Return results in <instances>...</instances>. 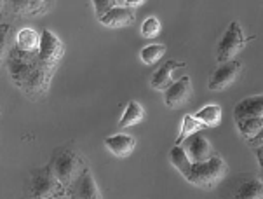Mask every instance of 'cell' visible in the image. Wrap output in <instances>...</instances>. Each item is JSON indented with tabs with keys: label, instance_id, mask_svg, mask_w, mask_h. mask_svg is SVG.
Listing matches in <instances>:
<instances>
[{
	"label": "cell",
	"instance_id": "1",
	"mask_svg": "<svg viewBox=\"0 0 263 199\" xmlns=\"http://www.w3.org/2000/svg\"><path fill=\"white\" fill-rule=\"evenodd\" d=\"M11 81L28 96L30 100L39 101L46 98L54 74L47 72L44 66H40L35 56H26L12 49L6 60Z\"/></svg>",
	"mask_w": 263,
	"mask_h": 199
},
{
	"label": "cell",
	"instance_id": "2",
	"mask_svg": "<svg viewBox=\"0 0 263 199\" xmlns=\"http://www.w3.org/2000/svg\"><path fill=\"white\" fill-rule=\"evenodd\" d=\"M47 166L52 171V175L56 176L58 182L63 185L65 189H68L84 171L89 170V162L86 156H82L70 143L61 145V147L52 150Z\"/></svg>",
	"mask_w": 263,
	"mask_h": 199
},
{
	"label": "cell",
	"instance_id": "3",
	"mask_svg": "<svg viewBox=\"0 0 263 199\" xmlns=\"http://www.w3.org/2000/svg\"><path fill=\"white\" fill-rule=\"evenodd\" d=\"M229 173V165L220 154H215L211 159L200 165H190L189 171L183 175V178L189 184L200 187L204 191H213L220 182H223Z\"/></svg>",
	"mask_w": 263,
	"mask_h": 199
},
{
	"label": "cell",
	"instance_id": "4",
	"mask_svg": "<svg viewBox=\"0 0 263 199\" xmlns=\"http://www.w3.org/2000/svg\"><path fill=\"white\" fill-rule=\"evenodd\" d=\"M66 196V189L56 180L49 166L30 171L25 182V199H60Z\"/></svg>",
	"mask_w": 263,
	"mask_h": 199
},
{
	"label": "cell",
	"instance_id": "5",
	"mask_svg": "<svg viewBox=\"0 0 263 199\" xmlns=\"http://www.w3.org/2000/svg\"><path fill=\"white\" fill-rule=\"evenodd\" d=\"M65 58V44L60 41L56 33L51 30H42L40 33V49L39 55L35 56L37 63L51 74H56L58 66H60L61 60Z\"/></svg>",
	"mask_w": 263,
	"mask_h": 199
},
{
	"label": "cell",
	"instance_id": "6",
	"mask_svg": "<svg viewBox=\"0 0 263 199\" xmlns=\"http://www.w3.org/2000/svg\"><path fill=\"white\" fill-rule=\"evenodd\" d=\"M255 37H246L242 32V26L237 21H232L223 39L218 44V61L220 65L229 63V61L237 58V55L244 47L248 46V42H251Z\"/></svg>",
	"mask_w": 263,
	"mask_h": 199
},
{
	"label": "cell",
	"instance_id": "7",
	"mask_svg": "<svg viewBox=\"0 0 263 199\" xmlns=\"http://www.w3.org/2000/svg\"><path fill=\"white\" fill-rule=\"evenodd\" d=\"M180 147L185 150L186 157H189V161L192 165L206 162L208 159H211L216 154L211 145V141H209L202 133H195V135L189 136Z\"/></svg>",
	"mask_w": 263,
	"mask_h": 199
},
{
	"label": "cell",
	"instance_id": "8",
	"mask_svg": "<svg viewBox=\"0 0 263 199\" xmlns=\"http://www.w3.org/2000/svg\"><path fill=\"white\" fill-rule=\"evenodd\" d=\"M242 61L232 60L229 63H223L216 68V72L213 74L211 81H209V89L211 91H225L230 86H234L239 81L240 74H242Z\"/></svg>",
	"mask_w": 263,
	"mask_h": 199
},
{
	"label": "cell",
	"instance_id": "9",
	"mask_svg": "<svg viewBox=\"0 0 263 199\" xmlns=\"http://www.w3.org/2000/svg\"><path fill=\"white\" fill-rule=\"evenodd\" d=\"M66 199H103L91 168L84 171L75 182L66 189Z\"/></svg>",
	"mask_w": 263,
	"mask_h": 199
},
{
	"label": "cell",
	"instance_id": "10",
	"mask_svg": "<svg viewBox=\"0 0 263 199\" xmlns=\"http://www.w3.org/2000/svg\"><path fill=\"white\" fill-rule=\"evenodd\" d=\"M192 95H194V89H192V79L189 75H183V77L175 81L166 91H164V103H166V107L171 110L181 108L190 101Z\"/></svg>",
	"mask_w": 263,
	"mask_h": 199
},
{
	"label": "cell",
	"instance_id": "11",
	"mask_svg": "<svg viewBox=\"0 0 263 199\" xmlns=\"http://www.w3.org/2000/svg\"><path fill=\"white\" fill-rule=\"evenodd\" d=\"M105 147L108 149V152L117 159H126L135 152L136 138L131 135H122V133H119V135L106 136Z\"/></svg>",
	"mask_w": 263,
	"mask_h": 199
},
{
	"label": "cell",
	"instance_id": "12",
	"mask_svg": "<svg viewBox=\"0 0 263 199\" xmlns=\"http://www.w3.org/2000/svg\"><path fill=\"white\" fill-rule=\"evenodd\" d=\"M6 7L14 16L26 17V16H42L51 9L49 2H40V0H14V2H6Z\"/></svg>",
	"mask_w": 263,
	"mask_h": 199
},
{
	"label": "cell",
	"instance_id": "13",
	"mask_svg": "<svg viewBox=\"0 0 263 199\" xmlns=\"http://www.w3.org/2000/svg\"><path fill=\"white\" fill-rule=\"evenodd\" d=\"M185 65H186L185 61H176V60L166 61V63H164L157 72L154 74V77H152V81H150V86L154 87V89L164 93L173 82H175V75H173L175 74V70L183 68Z\"/></svg>",
	"mask_w": 263,
	"mask_h": 199
},
{
	"label": "cell",
	"instance_id": "14",
	"mask_svg": "<svg viewBox=\"0 0 263 199\" xmlns=\"http://www.w3.org/2000/svg\"><path fill=\"white\" fill-rule=\"evenodd\" d=\"M16 47L14 49L21 55H26V56H37L39 55V49H40V33L37 30L33 28H21L20 32L16 33Z\"/></svg>",
	"mask_w": 263,
	"mask_h": 199
},
{
	"label": "cell",
	"instance_id": "15",
	"mask_svg": "<svg viewBox=\"0 0 263 199\" xmlns=\"http://www.w3.org/2000/svg\"><path fill=\"white\" fill-rule=\"evenodd\" d=\"M235 119H263V96L255 95L239 101L234 108Z\"/></svg>",
	"mask_w": 263,
	"mask_h": 199
},
{
	"label": "cell",
	"instance_id": "16",
	"mask_svg": "<svg viewBox=\"0 0 263 199\" xmlns=\"http://www.w3.org/2000/svg\"><path fill=\"white\" fill-rule=\"evenodd\" d=\"M100 23L108 26V28H124V26H131L135 23V11H133V9L115 6L108 14L101 17Z\"/></svg>",
	"mask_w": 263,
	"mask_h": 199
},
{
	"label": "cell",
	"instance_id": "17",
	"mask_svg": "<svg viewBox=\"0 0 263 199\" xmlns=\"http://www.w3.org/2000/svg\"><path fill=\"white\" fill-rule=\"evenodd\" d=\"M221 117H223V108H221V105H218V103L206 105V107H202L194 116L195 121H199L204 128H216V126H220Z\"/></svg>",
	"mask_w": 263,
	"mask_h": 199
},
{
	"label": "cell",
	"instance_id": "18",
	"mask_svg": "<svg viewBox=\"0 0 263 199\" xmlns=\"http://www.w3.org/2000/svg\"><path fill=\"white\" fill-rule=\"evenodd\" d=\"M145 119V110L138 103L136 100H131L127 103L126 110H124L122 117L119 121V128L120 130H126V128H131V126H136L140 124L141 121Z\"/></svg>",
	"mask_w": 263,
	"mask_h": 199
},
{
	"label": "cell",
	"instance_id": "19",
	"mask_svg": "<svg viewBox=\"0 0 263 199\" xmlns=\"http://www.w3.org/2000/svg\"><path fill=\"white\" fill-rule=\"evenodd\" d=\"M263 197V185L261 180H244L242 184H239V187L235 189V192L232 194L230 199H261Z\"/></svg>",
	"mask_w": 263,
	"mask_h": 199
},
{
	"label": "cell",
	"instance_id": "20",
	"mask_svg": "<svg viewBox=\"0 0 263 199\" xmlns=\"http://www.w3.org/2000/svg\"><path fill=\"white\" fill-rule=\"evenodd\" d=\"M235 122L246 141L255 140L263 131V119H235Z\"/></svg>",
	"mask_w": 263,
	"mask_h": 199
},
{
	"label": "cell",
	"instance_id": "21",
	"mask_svg": "<svg viewBox=\"0 0 263 199\" xmlns=\"http://www.w3.org/2000/svg\"><path fill=\"white\" fill-rule=\"evenodd\" d=\"M167 47L164 44H148L140 52V58L145 65H155L166 56Z\"/></svg>",
	"mask_w": 263,
	"mask_h": 199
},
{
	"label": "cell",
	"instance_id": "22",
	"mask_svg": "<svg viewBox=\"0 0 263 199\" xmlns=\"http://www.w3.org/2000/svg\"><path fill=\"white\" fill-rule=\"evenodd\" d=\"M200 131H204V126L200 124L199 121H195L192 114H186V116L183 117V124H181V133L176 138L175 145H181L186 138H189V136L195 135V133H200Z\"/></svg>",
	"mask_w": 263,
	"mask_h": 199
},
{
	"label": "cell",
	"instance_id": "23",
	"mask_svg": "<svg viewBox=\"0 0 263 199\" xmlns=\"http://www.w3.org/2000/svg\"><path fill=\"white\" fill-rule=\"evenodd\" d=\"M169 161H171V165L175 166L178 171H180L181 176L189 171V168L192 165V162L189 161V157H186L185 150L181 149L180 145H175V147L169 150Z\"/></svg>",
	"mask_w": 263,
	"mask_h": 199
},
{
	"label": "cell",
	"instance_id": "24",
	"mask_svg": "<svg viewBox=\"0 0 263 199\" xmlns=\"http://www.w3.org/2000/svg\"><path fill=\"white\" fill-rule=\"evenodd\" d=\"M11 42H12V26L9 23H2L0 25V63L6 58Z\"/></svg>",
	"mask_w": 263,
	"mask_h": 199
},
{
	"label": "cell",
	"instance_id": "25",
	"mask_svg": "<svg viewBox=\"0 0 263 199\" xmlns=\"http://www.w3.org/2000/svg\"><path fill=\"white\" fill-rule=\"evenodd\" d=\"M159 33H160L159 17H155V16L146 17L143 21V25H141V35H143L145 39H154V37H157Z\"/></svg>",
	"mask_w": 263,
	"mask_h": 199
},
{
	"label": "cell",
	"instance_id": "26",
	"mask_svg": "<svg viewBox=\"0 0 263 199\" xmlns=\"http://www.w3.org/2000/svg\"><path fill=\"white\" fill-rule=\"evenodd\" d=\"M92 6H95L96 17H98V21H100L101 17L106 16L115 7V0H95Z\"/></svg>",
	"mask_w": 263,
	"mask_h": 199
},
{
	"label": "cell",
	"instance_id": "27",
	"mask_svg": "<svg viewBox=\"0 0 263 199\" xmlns=\"http://www.w3.org/2000/svg\"><path fill=\"white\" fill-rule=\"evenodd\" d=\"M4 9H6V2H2V0H0V12H2Z\"/></svg>",
	"mask_w": 263,
	"mask_h": 199
},
{
	"label": "cell",
	"instance_id": "28",
	"mask_svg": "<svg viewBox=\"0 0 263 199\" xmlns=\"http://www.w3.org/2000/svg\"><path fill=\"white\" fill-rule=\"evenodd\" d=\"M60 199H66V197H60Z\"/></svg>",
	"mask_w": 263,
	"mask_h": 199
}]
</instances>
